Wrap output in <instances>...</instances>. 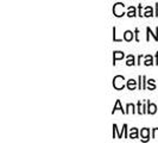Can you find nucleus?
Instances as JSON below:
<instances>
[{
	"instance_id": "22",
	"label": "nucleus",
	"mask_w": 158,
	"mask_h": 143,
	"mask_svg": "<svg viewBox=\"0 0 158 143\" xmlns=\"http://www.w3.org/2000/svg\"><path fill=\"white\" fill-rule=\"evenodd\" d=\"M142 58H143V56L140 55L139 57H138V64H140V61H142Z\"/></svg>"
},
{
	"instance_id": "15",
	"label": "nucleus",
	"mask_w": 158,
	"mask_h": 143,
	"mask_svg": "<svg viewBox=\"0 0 158 143\" xmlns=\"http://www.w3.org/2000/svg\"><path fill=\"white\" fill-rule=\"evenodd\" d=\"M126 109H127V111L126 113H130V112H133L135 113V105L133 104H127V106H126Z\"/></svg>"
},
{
	"instance_id": "17",
	"label": "nucleus",
	"mask_w": 158,
	"mask_h": 143,
	"mask_svg": "<svg viewBox=\"0 0 158 143\" xmlns=\"http://www.w3.org/2000/svg\"><path fill=\"white\" fill-rule=\"evenodd\" d=\"M138 113H139V115H143V113H145L144 106L142 105V103H140V102H138Z\"/></svg>"
},
{
	"instance_id": "8",
	"label": "nucleus",
	"mask_w": 158,
	"mask_h": 143,
	"mask_svg": "<svg viewBox=\"0 0 158 143\" xmlns=\"http://www.w3.org/2000/svg\"><path fill=\"white\" fill-rule=\"evenodd\" d=\"M157 112V106L155 105V104H151L149 102V106H148V113H150V115H155Z\"/></svg>"
},
{
	"instance_id": "3",
	"label": "nucleus",
	"mask_w": 158,
	"mask_h": 143,
	"mask_svg": "<svg viewBox=\"0 0 158 143\" xmlns=\"http://www.w3.org/2000/svg\"><path fill=\"white\" fill-rule=\"evenodd\" d=\"M149 134H150V130L148 128H144L140 131V135H142V141H148L149 140Z\"/></svg>"
},
{
	"instance_id": "16",
	"label": "nucleus",
	"mask_w": 158,
	"mask_h": 143,
	"mask_svg": "<svg viewBox=\"0 0 158 143\" xmlns=\"http://www.w3.org/2000/svg\"><path fill=\"white\" fill-rule=\"evenodd\" d=\"M152 13H153V11H152V7L148 6V7H146V12L144 13V16H145V17H152Z\"/></svg>"
},
{
	"instance_id": "20",
	"label": "nucleus",
	"mask_w": 158,
	"mask_h": 143,
	"mask_svg": "<svg viewBox=\"0 0 158 143\" xmlns=\"http://www.w3.org/2000/svg\"><path fill=\"white\" fill-rule=\"evenodd\" d=\"M113 40H114V42H121V40L117 38V35H115V28H113Z\"/></svg>"
},
{
	"instance_id": "11",
	"label": "nucleus",
	"mask_w": 158,
	"mask_h": 143,
	"mask_svg": "<svg viewBox=\"0 0 158 143\" xmlns=\"http://www.w3.org/2000/svg\"><path fill=\"white\" fill-rule=\"evenodd\" d=\"M145 75H139V89H144L145 88Z\"/></svg>"
},
{
	"instance_id": "9",
	"label": "nucleus",
	"mask_w": 158,
	"mask_h": 143,
	"mask_svg": "<svg viewBox=\"0 0 158 143\" xmlns=\"http://www.w3.org/2000/svg\"><path fill=\"white\" fill-rule=\"evenodd\" d=\"M117 110H120V111L123 112V113H126V111H124V109L121 107V103H120V100H117V103H115L114 107H113V111H112V113H114V112L117 111Z\"/></svg>"
},
{
	"instance_id": "10",
	"label": "nucleus",
	"mask_w": 158,
	"mask_h": 143,
	"mask_svg": "<svg viewBox=\"0 0 158 143\" xmlns=\"http://www.w3.org/2000/svg\"><path fill=\"white\" fill-rule=\"evenodd\" d=\"M130 138H132V140H135V138H138V129H131V132H130V135H128Z\"/></svg>"
},
{
	"instance_id": "23",
	"label": "nucleus",
	"mask_w": 158,
	"mask_h": 143,
	"mask_svg": "<svg viewBox=\"0 0 158 143\" xmlns=\"http://www.w3.org/2000/svg\"><path fill=\"white\" fill-rule=\"evenodd\" d=\"M156 64H158V53H157V55H156Z\"/></svg>"
},
{
	"instance_id": "19",
	"label": "nucleus",
	"mask_w": 158,
	"mask_h": 143,
	"mask_svg": "<svg viewBox=\"0 0 158 143\" xmlns=\"http://www.w3.org/2000/svg\"><path fill=\"white\" fill-rule=\"evenodd\" d=\"M152 137H153V138H158V128L152 130Z\"/></svg>"
},
{
	"instance_id": "5",
	"label": "nucleus",
	"mask_w": 158,
	"mask_h": 143,
	"mask_svg": "<svg viewBox=\"0 0 158 143\" xmlns=\"http://www.w3.org/2000/svg\"><path fill=\"white\" fill-rule=\"evenodd\" d=\"M127 88L130 89V91H135V87H137V81L133 79H130L128 81H127Z\"/></svg>"
},
{
	"instance_id": "2",
	"label": "nucleus",
	"mask_w": 158,
	"mask_h": 143,
	"mask_svg": "<svg viewBox=\"0 0 158 143\" xmlns=\"http://www.w3.org/2000/svg\"><path fill=\"white\" fill-rule=\"evenodd\" d=\"M113 13L115 17H123L125 15V6L121 2H117L113 7Z\"/></svg>"
},
{
	"instance_id": "18",
	"label": "nucleus",
	"mask_w": 158,
	"mask_h": 143,
	"mask_svg": "<svg viewBox=\"0 0 158 143\" xmlns=\"http://www.w3.org/2000/svg\"><path fill=\"white\" fill-rule=\"evenodd\" d=\"M148 82H149V85H150V87H149V89H150V91H152V89H155V88H156V85H155V80H153V79H150L149 81H148Z\"/></svg>"
},
{
	"instance_id": "21",
	"label": "nucleus",
	"mask_w": 158,
	"mask_h": 143,
	"mask_svg": "<svg viewBox=\"0 0 158 143\" xmlns=\"http://www.w3.org/2000/svg\"><path fill=\"white\" fill-rule=\"evenodd\" d=\"M138 32H139V30H138V29H135V41H137V42L139 41V38H138Z\"/></svg>"
},
{
	"instance_id": "12",
	"label": "nucleus",
	"mask_w": 158,
	"mask_h": 143,
	"mask_svg": "<svg viewBox=\"0 0 158 143\" xmlns=\"http://www.w3.org/2000/svg\"><path fill=\"white\" fill-rule=\"evenodd\" d=\"M135 63V56H133V55L127 56V61H126L127 66H133Z\"/></svg>"
},
{
	"instance_id": "13",
	"label": "nucleus",
	"mask_w": 158,
	"mask_h": 143,
	"mask_svg": "<svg viewBox=\"0 0 158 143\" xmlns=\"http://www.w3.org/2000/svg\"><path fill=\"white\" fill-rule=\"evenodd\" d=\"M145 58H146V60H145V62H144L145 66H152V64H153V58H152V56L151 55H148Z\"/></svg>"
},
{
	"instance_id": "1",
	"label": "nucleus",
	"mask_w": 158,
	"mask_h": 143,
	"mask_svg": "<svg viewBox=\"0 0 158 143\" xmlns=\"http://www.w3.org/2000/svg\"><path fill=\"white\" fill-rule=\"evenodd\" d=\"M125 78L124 76H121V75H117V76H114V79H113V86L115 89H123V88L125 87Z\"/></svg>"
},
{
	"instance_id": "4",
	"label": "nucleus",
	"mask_w": 158,
	"mask_h": 143,
	"mask_svg": "<svg viewBox=\"0 0 158 143\" xmlns=\"http://www.w3.org/2000/svg\"><path fill=\"white\" fill-rule=\"evenodd\" d=\"M124 53H121V51H114V55H113V64H115V62L118 61V60H121V58H124Z\"/></svg>"
},
{
	"instance_id": "6",
	"label": "nucleus",
	"mask_w": 158,
	"mask_h": 143,
	"mask_svg": "<svg viewBox=\"0 0 158 143\" xmlns=\"http://www.w3.org/2000/svg\"><path fill=\"white\" fill-rule=\"evenodd\" d=\"M146 31H148V37H146V41H150V35L153 36L155 41H158V28H156V33H152L150 28H148V29H146Z\"/></svg>"
},
{
	"instance_id": "7",
	"label": "nucleus",
	"mask_w": 158,
	"mask_h": 143,
	"mask_svg": "<svg viewBox=\"0 0 158 143\" xmlns=\"http://www.w3.org/2000/svg\"><path fill=\"white\" fill-rule=\"evenodd\" d=\"M124 40L126 41V42H131V41L133 40V32L130 31V30L124 32Z\"/></svg>"
},
{
	"instance_id": "14",
	"label": "nucleus",
	"mask_w": 158,
	"mask_h": 143,
	"mask_svg": "<svg viewBox=\"0 0 158 143\" xmlns=\"http://www.w3.org/2000/svg\"><path fill=\"white\" fill-rule=\"evenodd\" d=\"M127 16L128 17H135V8L133 6H131V7H128V12H127Z\"/></svg>"
}]
</instances>
